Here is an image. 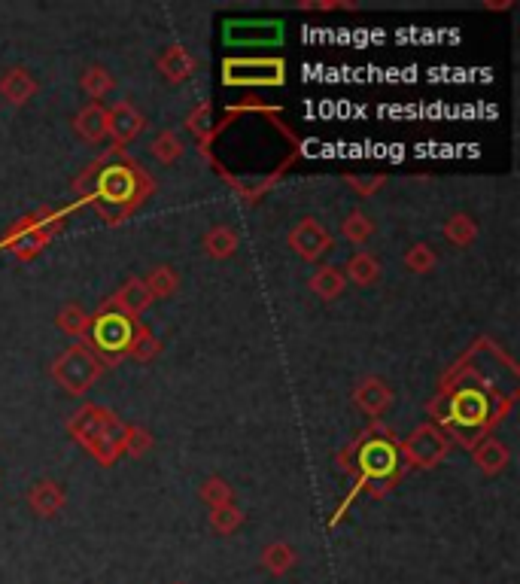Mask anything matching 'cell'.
I'll use <instances>...</instances> for the list:
<instances>
[{
  "label": "cell",
  "mask_w": 520,
  "mask_h": 584,
  "mask_svg": "<svg viewBox=\"0 0 520 584\" xmlns=\"http://www.w3.org/2000/svg\"><path fill=\"white\" fill-rule=\"evenodd\" d=\"M67 432L77 438V445L86 448L101 466H113L122 457L125 423L101 405H83L80 411H73V417L67 420Z\"/></svg>",
  "instance_id": "cell-1"
},
{
  "label": "cell",
  "mask_w": 520,
  "mask_h": 584,
  "mask_svg": "<svg viewBox=\"0 0 520 584\" xmlns=\"http://www.w3.org/2000/svg\"><path fill=\"white\" fill-rule=\"evenodd\" d=\"M101 378V359L86 344H70L55 362H52V381L67 396H83L92 390V384Z\"/></svg>",
  "instance_id": "cell-2"
},
{
  "label": "cell",
  "mask_w": 520,
  "mask_h": 584,
  "mask_svg": "<svg viewBox=\"0 0 520 584\" xmlns=\"http://www.w3.org/2000/svg\"><path fill=\"white\" fill-rule=\"evenodd\" d=\"M451 451V442L448 435H444L438 426L426 423V426H417L402 445V457L408 466L414 469H435L444 457Z\"/></svg>",
  "instance_id": "cell-3"
},
{
  "label": "cell",
  "mask_w": 520,
  "mask_h": 584,
  "mask_svg": "<svg viewBox=\"0 0 520 584\" xmlns=\"http://www.w3.org/2000/svg\"><path fill=\"white\" fill-rule=\"evenodd\" d=\"M222 70L226 86H280L286 80L280 58H232Z\"/></svg>",
  "instance_id": "cell-4"
},
{
  "label": "cell",
  "mask_w": 520,
  "mask_h": 584,
  "mask_svg": "<svg viewBox=\"0 0 520 584\" xmlns=\"http://www.w3.org/2000/svg\"><path fill=\"white\" fill-rule=\"evenodd\" d=\"M286 244L295 256H302L305 262H317L332 250V232L323 223H317L314 216H305L289 229Z\"/></svg>",
  "instance_id": "cell-5"
},
{
  "label": "cell",
  "mask_w": 520,
  "mask_h": 584,
  "mask_svg": "<svg viewBox=\"0 0 520 584\" xmlns=\"http://www.w3.org/2000/svg\"><path fill=\"white\" fill-rule=\"evenodd\" d=\"M131 320L116 314V311H107L104 317H98L92 323V338H95V347L110 353V356H122L128 350V341H131Z\"/></svg>",
  "instance_id": "cell-6"
},
{
  "label": "cell",
  "mask_w": 520,
  "mask_h": 584,
  "mask_svg": "<svg viewBox=\"0 0 520 584\" xmlns=\"http://www.w3.org/2000/svg\"><path fill=\"white\" fill-rule=\"evenodd\" d=\"M143 128H146V119L128 101H119L107 110V137L116 143V150H122V146L137 140Z\"/></svg>",
  "instance_id": "cell-7"
},
{
  "label": "cell",
  "mask_w": 520,
  "mask_h": 584,
  "mask_svg": "<svg viewBox=\"0 0 520 584\" xmlns=\"http://www.w3.org/2000/svg\"><path fill=\"white\" fill-rule=\"evenodd\" d=\"M156 67L168 83H186V80L195 77L198 58L186 46H165L162 55L156 58Z\"/></svg>",
  "instance_id": "cell-8"
},
{
  "label": "cell",
  "mask_w": 520,
  "mask_h": 584,
  "mask_svg": "<svg viewBox=\"0 0 520 584\" xmlns=\"http://www.w3.org/2000/svg\"><path fill=\"white\" fill-rule=\"evenodd\" d=\"M134 180H140V168H107L98 183V195L113 204H131V195H137Z\"/></svg>",
  "instance_id": "cell-9"
},
{
  "label": "cell",
  "mask_w": 520,
  "mask_h": 584,
  "mask_svg": "<svg viewBox=\"0 0 520 584\" xmlns=\"http://www.w3.org/2000/svg\"><path fill=\"white\" fill-rule=\"evenodd\" d=\"M353 402L359 405L362 414L368 417H378L390 408L393 402V390L381 381V378H362L353 390Z\"/></svg>",
  "instance_id": "cell-10"
},
{
  "label": "cell",
  "mask_w": 520,
  "mask_h": 584,
  "mask_svg": "<svg viewBox=\"0 0 520 584\" xmlns=\"http://www.w3.org/2000/svg\"><path fill=\"white\" fill-rule=\"evenodd\" d=\"M156 299L150 296V289H146V283L140 280V277H131L128 283H122V289L113 296V308H116V314H122V317H128V320H134V317H140L146 308H150Z\"/></svg>",
  "instance_id": "cell-11"
},
{
  "label": "cell",
  "mask_w": 520,
  "mask_h": 584,
  "mask_svg": "<svg viewBox=\"0 0 520 584\" xmlns=\"http://www.w3.org/2000/svg\"><path fill=\"white\" fill-rule=\"evenodd\" d=\"M37 95V80L31 77V70L25 67H10L4 77H0V98H4L7 104H28L31 98Z\"/></svg>",
  "instance_id": "cell-12"
},
{
  "label": "cell",
  "mask_w": 520,
  "mask_h": 584,
  "mask_svg": "<svg viewBox=\"0 0 520 584\" xmlns=\"http://www.w3.org/2000/svg\"><path fill=\"white\" fill-rule=\"evenodd\" d=\"M67 496H64V487L55 484V481H37L31 490H28V505L37 518H55L58 511L64 508Z\"/></svg>",
  "instance_id": "cell-13"
},
{
  "label": "cell",
  "mask_w": 520,
  "mask_h": 584,
  "mask_svg": "<svg viewBox=\"0 0 520 584\" xmlns=\"http://www.w3.org/2000/svg\"><path fill=\"white\" fill-rule=\"evenodd\" d=\"M283 34L280 22H232L226 25V40L232 43H277Z\"/></svg>",
  "instance_id": "cell-14"
},
{
  "label": "cell",
  "mask_w": 520,
  "mask_h": 584,
  "mask_svg": "<svg viewBox=\"0 0 520 584\" xmlns=\"http://www.w3.org/2000/svg\"><path fill=\"white\" fill-rule=\"evenodd\" d=\"M73 131H77V137H83L86 143H104L107 140V110L101 104L83 107L73 116Z\"/></svg>",
  "instance_id": "cell-15"
},
{
  "label": "cell",
  "mask_w": 520,
  "mask_h": 584,
  "mask_svg": "<svg viewBox=\"0 0 520 584\" xmlns=\"http://www.w3.org/2000/svg\"><path fill=\"white\" fill-rule=\"evenodd\" d=\"M308 286H311V292H314L317 299L335 302V299L341 296V292H344V286H347V277H344V271H338L335 265H323V268H317V271L311 274Z\"/></svg>",
  "instance_id": "cell-16"
},
{
  "label": "cell",
  "mask_w": 520,
  "mask_h": 584,
  "mask_svg": "<svg viewBox=\"0 0 520 584\" xmlns=\"http://www.w3.org/2000/svg\"><path fill=\"white\" fill-rule=\"evenodd\" d=\"M238 244H241V238H238V232L232 226H213L204 235V241H201L204 253L213 256V259H229V256H235L238 253Z\"/></svg>",
  "instance_id": "cell-17"
},
{
  "label": "cell",
  "mask_w": 520,
  "mask_h": 584,
  "mask_svg": "<svg viewBox=\"0 0 520 584\" xmlns=\"http://www.w3.org/2000/svg\"><path fill=\"white\" fill-rule=\"evenodd\" d=\"M344 277H350L356 286H375L381 280V259L371 253H356L344 265Z\"/></svg>",
  "instance_id": "cell-18"
},
{
  "label": "cell",
  "mask_w": 520,
  "mask_h": 584,
  "mask_svg": "<svg viewBox=\"0 0 520 584\" xmlns=\"http://www.w3.org/2000/svg\"><path fill=\"white\" fill-rule=\"evenodd\" d=\"M511 460V451L499 442V438H487L475 448V463L484 475H499Z\"/></svg>",
  "instance_id": "cell-19"
},
{
  "label": "cell",
  "mask_w": 520,
  "mask_h": 584,
  "mask_svg": "<svg viewBox=\"0 0 520 584\" xmlns=\"http://www.w3.org/2000/svg\"><path fill=\"white\" fill-rule=\"evenodd\" d=\"M80 86L92 98V104H98L101 98H107L116 89V80H113V73L104 64H89L83 70V77H80Z\"/></svg>",
  "instance_id": "cell-20"
},
{
  "label": "cell",
  "mask_w": 520,
  "mask_h": 584,
  "mask_svg": "<svg viewBox=\"0 0 520 584\" xmlns=\"http://www.w3.org/2000/svg\"><path fill=\"white\" fill-rule=\"evenodd\" d=\"M55 326H58L64 335H70V338H83V335L92 329V317H89V311H86L83 305L70 302V305L58 308V314H55Z\"/></svg>",
  "instance_id": "cell-21"
},
{
  "label": "cell",
  "mask_w": 520,
  "mask_h": 584,
  "mask_svg": "<svg viewBox=\"0 0 520 584\" xmlns=\"http://www.w3.org/2000/svg\"><path fill=\"white\" fill-rule=\"evenodd\" d=\"M262 566L271 572V575H286L292 566H295V560H299V554H295V548L289 545V542H271V545H265L262 548Z\"/></svg>",
  "instance_id": "cell-22"
},
{
  "label": "cell",
  "mask_w": 520,
  "mask_h": 584,
  "mask_svg": "<svg viewBox=\"0 0 520 584\" xmlns=\"http://www.w3.org/2000/svg\"><path fill=\"white\" fill-rule=\"evenodd\" d=\"M371 235H375V219H371L368 213H362V210H350V213L341 219V238H344L347 244L362 247Z\"/></svg>",
  "instance_id": "cell-23"
},
{
  "label": "cell",
  "mask_w": 520,
  "mask_h": 584,
  "mask_svg": "<svg viewBox=\"0 0 520 584\" xmlns=\"http://www.w3.org/2000/svg\"><path fill=\"white\" fill-rule=\"evenodd\" d=\"M183 153H186V146L177 131H162L150 143V156L162 165H174L177 159H183Z\"/></svg>",
  "instance_id": "cell-24"
},
{
  "label": "cell",
  "mask_w": 520,
  "mask_h": 584,
  "mask_svg": "<svg viewBox=\"0 0 520 584\" xmlns=\"http://www.w3.org/2000/svg\"><path fill=\"white\" fill-rule=\"evenodd\" d=\"M143 283H146V289H150L153 299H171L180 286V277L171 265H159L143 277Z\"/></svg>",
  "instance_id": "cell-25"
},
{
  "label": "cell",
  "mask_w": 520,
  "mask_h": 584,
  "mask_svg": "<svg viewBox=\"0 0 520 584\" xmlns=\"http://www.w3.org/2000/svg\"><path fill=\"white\" fill-rule=\"evenodd\" d=\"M210 527L213 533L219 536H235L241 527H244V511L229 502V505H219V508H210Z\"/></svg>",
  "instance_id": "cell-26"
},
{
  "label": "cell",
  "mask_w": 520,
  "mask_h": 584,
  "mask_svg": "<svg viewBox=\"0 0 520 584\" xmlns=\"http://www.w3.org/2000/svg\"><path fill=\"white\" fill-rule=\"evenodd\" d=\"M444 238H448L454 247H469L478 238V226L469 213H454L448 223H444Z\"/></svg>",
  "instance_id": "cell-27"
},
{
  "label": "cell",
  "mask_w": 520,
  "mask_h": 584,
  "mask_svg": "<svg viewBox=\"0 0 520 584\" xmlns=\"http://www.w3.org/2000/svg\"><path fill=\"white\" fill-rule=\"evenodd\" d=\"M159 350H162V344H159V338L150 332V329H143V326H137L134 332H131V341H128V356H134L137 362H150V359H156L159 356Z\"/></svg>",
  "instance_id": "cell-28"
},
{
  "label": "cell",
  "mask_w": 520,
  "mask_h": 584,
  "mask_svg": "<svg viewBox=\"0 0 520 584\" xmlns=\"http://www.w3.org/2000/svg\"><path fill=\"white\" fill-rule=\"evenodd\" d=\"M198 496H201V502H207L210 508H219V505H229V502L235 499V490H232V484H229L226 478L210 475V478L201 484Z\"/></svg>",
  "instance_id": "cell-29"
},
{
  "label": "cell",
  "mask_w": 520,
  "mask_h": 584,
  "mask_svg": "<svg viewBox=\"0 0 520 584\" xmlns=\"http://www.w3.org/2000/svg\"><path fill=\"white\" fill-rule=\"evenodd\" d=\"M438 265V256L429 244H411L408 253H405V268L414 271V274H426Z\"/></svg>",
  "instance_id": "cell-30"
},
{
  "label": "cell",
  "mask_w": 520,
  "mask_h": 584,
  "mask_svg": "<svg viewBox=\"0 0 520 584\" xmlns=\"http://www.w3.org/2000/svg\"><path fill=\"white\" fill-rule=\"evenodd\" d=\"M153 448V435L140 429V426H125V438H122V454L128 457H143Z\"/></svg>",
  "instance_id": "cell-31"
},
{
  "label": "cell",
  "mask_w": 520,
  "mask_h": 584,
  "mask_svg": "<svg viewBox=\"0 0 520 584\" xmlns=\"http://www.w3.org/2000/svg\"><path fill=\"white\" fill-rule=\"evenodd\" d=\"M362 463H365V469H368V472L381 475L384 469H390V463H393V451H390L387 445H381V442H378L375 448H368V451H365Z\"/></svg>",
  "instance_id": "cell-32"
},
{
  "label": "cell",
  "mask_w": 520,
  "mask_h": 584,
  "mask_svg": "<svg viewBox=\"0 0 520 584\" xmlns=\"http://www.w3.org/2000/svg\"><path fill=\"white\" fill-rule=\"evenodd\" d=\"M347 183H350L362 198H368V195H375V189L384 183V177H365V180H362V177H347Z\"/></svg>",
  "instance_id": "cell-33"
},
{
  "label": "cell",
  "mask_w": 520,
  "mask_h": 584,
  "mask_svg": "<svg viewBox=\"0 0 520 584\" xmlns=\"http://www.w3.org/2000/svg\"><path fill=\"white\" fill-rule=\"evenodd\" d=\"M177 584H183V581H177Z\"/></svg>",
  "instance_id": "cell-34"
}]
</instances>
